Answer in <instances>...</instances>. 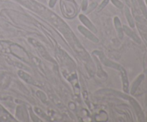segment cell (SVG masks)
<instances>
[{
	"mask_svg": "<svg viewBox=\"0 0 147 122\" xmlns=\"http://www.w3.org/2000/svg\"><path fill=\"white\" fill-rule=\"evenodd\" d=\"M80 20H81L82 22H83V24L86 26V27H88L89 29H90V30H92L93 32H96V29L95 28L94 26H93V24L90 22V21H89V20L87 18V17H85V16L83 15V14H80Z\"/></svg>",
	"mask_w": 147,
	"mask_h": 122,
	"instance_id": "3957f363",
	"label": "cell"
},
{
	"mask_svg": "<svg viewBox=\"0 0 147 122\" xmlns=\"http://www.w3.org/2000/svg\"><path fill=\"white\" fill-rule=\"evenodd\" d=\"M37 95H38V96H40V97L41 98V99L42 100H46V97L45 96L44 93H42V92H37Z\"/></svg>",
	"mask_w": 147,
	"mask_h": 122,
	"instance_id": "4fadbf2b",
	"label": "cell"
},
{
	"mask_svg": "<svg viewBox=\"0 0 147 122\" xmlns=\"http://www.w3.org/2000/svg\"><path fill=\"white\" fill-rule=\"evenodd\" d=\"M56 1H57V0H50V5L51 6V7H53V6H54V4H55V3L56 2Z\"/></svg>",
	"mask_w": 147,
	"mask_h": 122,
	"instance_id": "9a60e30c",
	"label": "cell"
},
{
	"mask_svg": "<svg viewBox=\"0 0 147 122\" xmlns=\"http://www.w3.org/2000/svg\"><path fill=\"white\" fill-rule=\"evenodd\" d=\"M18 74H19V75H20V77L22 78L24 80H25L27 83H30V84H33V83H34V80L32 78L31 76H30L28 74H27L26 73H24V72L22 71V70H20V71L18 72Z\"/></svg>",
	"mask_w": 147,
	"mask_h": 122,
	"instance_id": "277c9868",
	"label": "cell"
},
{
	"mask_svg": "<svg viewBox=\"0 0 147 122\" xmlns=\"http://www.w3.org/2000/svg\"><path fill=\"white\" fill-rule=\"evenodd\" d=\"M115 26H116V28L117 30V31L119 32V37L120 38H122L123 37V32H122V28H121V24L120 20H119L118 17H116L115 18Z\"/></svg>",
	"mask_w": 147,
	"mask_h": 122,
	"instance_id": "52a82bcc",
	"label": "cell"
},
{
	"mask_svg": "<svg viewBox=\"0 0 147 122\" xmlns=\"http://www.w3.org/2000/svg\"><path fill=\"white\" fill-rule=\"evenodd\" d=\"M78 30H80V32L82 33L83 34H84L85 36H86V37H88V39H90V40H91L92 41L94 42H97L98 40V39L96 38V37H95L94 35H93V34H92L90 32H89L88 30H86L85 27H82V26H79L78 27Z\"/></svg>",
	"mask_w": 147,
	"mask_h": 122,
	"instance_id": "7a4b0ae2",
	"label": "cell"
},
{
	"mask_svg": "<svg viewBox=\"0 0 147 122\" xmlns=\"http://www.w3.org/2000/svg\"><path fill=\"white\" fill-rule=\"evenodd\" d=\"M131 102L132 105H133L134 107V109H135V110H136V113H138L139 116V117H140L141 115H142V110H141L140 106H139V105H138V103H136V100H134L133 98H131Z\"/></svg>",
	"mask_w": 147,
	"mask_h": 122,
	"instance_id": "9c48e42d",
	"label": "cell"
},
{
	"mask_svg": "<svg viewBox=\"0 0 147 122\" xmlns=\"http://www.w3.org/2000/svg\"><path fill=\"white\" fill-rule=\"evenodd\" d=\"M143 77H144V75H140L139 78H138V79L136 80V82H135L134 84L133 87H132L131 93H134L135 90H136V88H137V87H138V86H139V83H141V81H142V79H143Z\"/></svg>",
	"mask_w": 147,
	"mask_h": 122,
	"instance_id": "30bf717a",
	"label": "cell"
},
{
	"mask_svg": "<svg viewBox=\"0 0 147 122\" xmlns=\"http://www.w3.org/2000/svg\"><path fill=\"white\" fill-rule=\"evenodd\" d=\"M0 121H15L4 110V109L1 105H0Z\"/></svg>",
	"mask_w": 147,
	"mask_h": 122,
	"instance_id": "6da1fadb",
	"label": "cell"
},
{
	"mask_svg": "<svg viewBox=\"0 0 147 122\" xmlns=\"http://www.w3.org/2000/svg\"><path fill=\"white\" fill-rule=\"evenodd\" d=\"M123 29H124L125 32H126V33L128 34V35H129V36H130V37H131L132 38L134 39V40H136V42H139V43L141 42V41H140V40H139V37H138L137 36H136V34H135L133 32L131 31V30H129V29L127 27H126V26H124V27H123Z\"/></svg>",
	"mask_w": 147,
	"mask_h": 122,
	"instance_id": "ba28073f",
	"label": "cell"
},
{
	"mask_svg": "<svg viewBox=\"0 0 147 122\" xmlns=\"http://www.w3.org/2000/svg\"><path fill=\"white\" fill-rule=\"evenodd\" d=\"M112 1L116 7H119V8H123V4L121 1H119V0H112Z\"/></svg>",
	"mask_w": 147,
	"mask_h": 122,
	"instance_id": "7c38bea8",
	"label": "cell"
},
{
	"mask_svg": "<svg viewBox=\"0 0 147 122\" xmlns=\"http://www.w3.org/2000/svg\"><path fill=\"white\" fill-rule=\"evenodd\" d=\"M30 41H31L35 45V47H37V48H38V50L40 51V53H41V55L43 56V57H45L47 59L48 58V55H47V53H46V51L45 50L44 47H43L42 45H40V43H38L37 42H36L35 40H30Z\"/></svg>",
	"mask_w": 147,
	"mask_h": 122,
	"instance_id": "8992f818",
	"label": "cell"
},
{
	"mask_svg": "<svg viewBox=\"0 0 147 122\" xmlns=\"http://www.w3.org/2000/svg\"><path fill=\"white\" fill-rule=\"evenodd\" d=\"M2 50H3V46L1 45V44H0V51H1Z\"/></svg>",
	"mask_w": 147,
	"mask_h": 122,
	"instance_id": "2e32d148",
	"label": "cell"
},
{
	"mask_svg": "<svg viewBox=\"0 0 147 122\" xmlns=\"http://www.w3.org/2000/svg\"><path fill=\"white\" fill-rule=\"evenodd\" d=\"M126 17H127L128 20H129V23H130V24L131 25V27H134L133 20H132L131 17L130 13H129V9H126Z\"/></svg>",
	"mask_w": 147,
	"mask_h": 122,
	"instance_id": "8fae6325",
	"label": "cell"
},
{
	"mask_svg": "<svg viewBox=\"0 0 147 122\" xmlns=\"http://www.w3.org/2000/svg\"><path fill=\"white\" fill-rule=\"evenodd\" d=\"M109 0H104V1H103V2L101 4V5H100V7H99V8H98V9L100 10V9H103V7H104L105 6H106V4H107V3L109 2Z\"/></svg>",
	"mask_w": 147,
	"mask_h": 122,
	"instance_id": "5bb4252c",
	"label": "cell"
},
{
	"mask_svg": "<svg viewBox=\"0 0 147 122\" xmlns=\"http://www.w3.org/2000/svg\"><path fill=\"white\" fill-rule=\"evenodd\" d=\"M119 69L121 71V75L122 78H123V89L126 92H128V87H129V82H128V78L127 75H126V71L122 68L121 67H119Z\"/></svg>",
	"mask_w": 147,
	"mask_h": 122,
	"instance_id": "5b68a950",
	"label": "cell"
}]
</instances>
